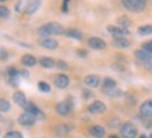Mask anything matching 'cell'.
<instances>
[{"instance_id":"6da1fadb","label":"cell","mask_w":152,"mask_h":138,"mask_svg":"<svg viewBox=\"0 0 152 138\" xmlns=\"http://www.w3.org/2000/svg\"><path fill=\"white\" fill-rule=\"evenodd\" d=\"M64 32V28L59 23H48L39 28V35L42 38H50V35H61Z\"/></svg>"},{"instance_id":"7a4b0ae2","label":"cell","mask_w":152,"mask_h":138,"mask_svg":"<svg viewBox=\"0 0 152 138\" xmlns=\"http://www.w3.org/2000/svg\"><path fill=\"white\" fill-rule=\"evenodd\" d=\"M121 4L131 13H141L147 6V0H121Z\"/></svg>"},{"instance_id":"3957f363","label":"cell","mask_w":152,"mask_h":138,"mask_svg":"<svg viewBox=\"0 0 152 138\" xmlns=\"http://www.w3.org/2000/svg\"><path fill=\"white\" fill-rule=\"evenodd\" d=\"M137 127L133 123H124L120 126V134L123 138H135L137 137Z\"/></svg>"},{"instance_id":"277c9868","label":"cell","mask_w":152,"mask_h":138,"mask_svg":"<svg viewBox=\"0 0 152 138\" xmlns=\"http://www.w3.org/2000/svg\"><path fill=\"white\" fill-rule=\"evenodd\" d=\"M39 6H41V0H28L27 4L24 6V13L28 14V15H31V14L37 13V10L39 9Z\"/></svg>"},{"instance_id":"5b68a950","label":"cell","mask_w":152,"mask_h":138,"mask_svg":"<svg viewBox=\"0 0 152 138\" xmlns=\"http://www.w3.org/2000/svg\"><path fill=\"white\" fill-rule=\"evenodd\" d=\"M24 109H25V112H27V113H29V115H34L35 117H37V119H39V120H42L43 117H45V115H43V113H42V112L38 109L37 105H34L32 102H28L27 106H25Z\"/></svg>"},{"instance_id":"8992f818","label":"cell","mask_w":152,"mask_h":138,"mask_svg":"<svg viewBox=\"0 0 152 138\" xmlns=\"http://www.w3.org/2000/svg\"><path fill=\"white\" fill-rule=\"evenodd\" d=\"M35 121H37V117L34 115H29V113H23V115H20L18 117V123L21 126H32L35 124Z\"/></svg>"},{"instance_id":"52a82bcc","label":"cell","mask_w":152,"mask_h":138,"mask_svg":"<svg viewBox=\"0 0 152 138\" xmlns=\"http://www.w3.org/2000/svg\"><path fill=\"white\" fill-rule=\"evenodd\" d=\"M88 110L91 112V113H94V115H101V113H103L106 110V105L101 101H95L94 103L89 105Z\"/></svg>"},{"instance_id":"ba28073f","label":"cell","mask_w":152,"mask_h":138,"mask_svg":"<svg viewBox=\"0 0 152 138\" xmlns=\"http://www.w3.org/2000/svg\"><path fill=\"white\" fill-rule=\"evenodd\" d=\"M140 115L142 117H152V99L145 101L140 106Z\"/></svg>"},{"instance_id":"9c48e42d","label":"cell","mask_w":152,"mask_h":138,"mask_svg":"<svg viewBox=\"0 0 152 138\" xmlns=\"http://www.w3.org/2000/svg\"><path fill=\"white\" fill-rule=\"evenodd\" d=\"M107 31L115 38H121V37H127V35H129V29H124V28H121V27L109 25V27H107Z\"/></svg>"},{"instance_id":"30bf717a","label":"cell","mask_w":152,"mask_h":138,"mask_svg":"<svg viewBox=\"0 0 152 138\" xmlns=\"http://www.w3.org/2000/svg\"><path fill=\"white\" fill-rule=\"evenodd\" d=\"M70 84V80L66 74H59L57 77H55V85L60 89H64L67 88V85Z\"/></svg>"},{"instance_id":"8fae6325","label":"cell","mask_w":152,"mask_h":138,"mask_svg":"<svg viewBox=\"0 0 152 138\" xmlns=\"http://www.w3.org/2000/svg\"><path fill=\"white\" fill-rule=\"evenodd\" d=\"M84 83L89 88H96V87H99V84H101V78H99L98 75H95V74H89V75H87V77L84 78Z\"/></svg>"},{"instance_id":"7c38bea8","label":"cell","mask_w":152,"mask_h":138,"mask_svg":"<svg viewBox=\"0 0 152 138\" xmlns=\"http://www.w3.org/2000/svg\"><path fill=\"white\" fill-rule=\"evenodd\" d=\"M88 45L91 46L92 49H105L106 47L105 41H102L101 38H96V37L89 38V39H88Z\"/></svg>"},{"instance_id":"4fadbf2b","label":"cell","mask_w":152,"mask_h":138,"mask_svg":"<svg viewBox=\"0 0 152 138\" xmlns=\"http://www.w3.org/2000/svg\"><path fill=\"white\" fill-rule=\"evenodd\" d=\"M135 57H137L140 61H142L144 64H147L148 61H151V60H152V55H151V53H148L147 50H144V49L135 50Z\"/></svg>"},{"instance_id":"5bb4252c","label":"cell","mask_w":152,"mask_h":138,"mask_svg":"<svg viewBox=\"0 0 152 138\" xmlns=\"http://www.w3.org/2000/svg\"><path fill=\"white\" fill-rule=\"evenodd\" d=\"M13 99H14V102H15L18 106H21V107H25V106H27V103H28L27 98H25V95H24V92H21V91L14 92Z\"/></svg>"},{"instance_id":"9a60e30c","label":"cell","mask_w":152,"mask_h":138,"mask_svg":"<svg viewBox=\"0 0 152 138\" xmlns=\"http://www.w3.org/2000/svg\"><path fill=\"white\" fill-rule=\"evenodd\" d=\"M56 112L61 116L69 115L70 112H71V105H70L69 102H61V103H59V105L56 106Z\"/></svg>"},{"instance_id":"2e32d148","label":"cell","mask_w":152,"mask_h":138,"mask_svg":"<svg viewBox=\"0 0 152 138\" xmlns=\"http://www.w3.org/2000/svg\"><path fill=\"white\" fill-rule=\"evenodd\" d=\"M39 43H41V46L46 47V49H56L57 47V41H55L53 38H42Z\"/></svg>"},{"instance_id":"e0dca14e","label":"cell","mask_w":152,"mask_h":138,"mask_svg":"<svg viewBox=\"0 0 152 138\" xmlns=\"http://www.w3.org/2000/svg\"><path fill=\"white\" fill-rule=\"evenodd\" d=\"M89 134L95 138H102V137H105V129L102 126H92L89 129Z\"/></svg>"},{"instance_id":"ac0fdd59","label":"cell","mask_w":152,"mask_h":138,"mask_svg":"<svg viewBox=\"0 0 152 138\" xmlns=\"http://www.w3.org/2000/svg\"><path fill=\"white\" fill-rule=\"evenodd\" d=\"M113 45L117 46V47H121V49H124V47H129V46H130V41H129V39H127L126 37L115 38V39H113Z\"/></svg>"},{"instance_id":"d6986e66","label":"cell","mask_w":152,"mask_h":138,"mask_svg":"<svg viewBox=\"0 0 152 138\" xmlns=\"http://www.w3.org/2000/svg\"><path fill=\"white\" fill-rule=\"evenodd\" d=\"M39 64L43 67V69H52V67H55L56 66V61L52 57H42L39 60Z\"/></svg>"},{"instance_id":"ffe728a7","label":"cell","mask_w":152,"mask_h":138,"mask_svg":"<svg viewBox=\"0 0 152 138\" xmlns=\"http://www.w3.org/2000/svg\"><path fill=\"white\" fill-rule=\"evenodd\" d=\"M21 61H23V64L27 66V67H31V66L37 64V59H35L32 55H24L23 57H21Z\"/></svg>"},{"instance_id":"44dd1931","label":"cell","mask_w":152,"mask_h":138,"mask_svg":"<svg viewBox=\"0 0 152 138\" xmlns=\"http://www.w3.org/2000/svg\"><path fill=\"white\" fill-rule=\"evenodd\" d=\"M69 131H70V127L67 124H60L59 127L55 129V134L57 137H63L66 134H69Z\"/></svg>"},{"instance_id":"7402d4cb","label":"cell","mask_w":152,"mask_h":138,"mask_svg":"<svg viewBox=\"0 0 152 138\" xmlns=\"http://www.w3.org/2000/svg\"><path fill=\"white\" fill-rule=\"evenodd\" d=\"M64 34L67 37L75 38V39H81V38H83V34L80 32V29H75V28H70V29H67Z\"/></svg>"},{"instance_id":"603a6c76","label":"cell","mask_w":152,"mask_h":138,"mask_svg":"<svg viewBox=\"0 0 152 138\" xmlns=\"http://www.w3.org/2000/svg\"><path fill=\"white\" fill-rule=\"evenodd\" d=\"M116 81L112 78H105L103 80V88H105L106 91H112V89H116Z\"/></svg>"},{"instance_id":"cb8c5ba5","label":"cell","mask_w":152,"mask_h":138,"mask_svg":"<svg viewBox=\"0 0 152 138\" xmlns=\"http://www.w3.org/2000/svg\"><path fill=\"white\" fill-rule=\"evenodd\" d=\"M10 102L7 101V99H4V98H1L0 99V112L1 113H4V112H9L10 110Z\"/></svg>"},{"instance_id":"d4e9b609","label":"cell","mask_w":152,"mask_h":138,"mask_svg":"<svg viewBox=\"0 0 152 138\" xmlns=\"http://www.w3.org/2000/svg\"><path fill=\"white\" fill-rule=\"evenodd\" d=\"M140 35H151L152 34V25H142L138 28Z\"/></svg>"},{"instance_id":"484cf974","label":"cell","mask_w":152,"mask_h":138,"mask_svg":"<svg viewBox=\"0 0 152 138\" xmlns=\"http://www.w3.org/2000/svg\"><path fill=\"white\" fill-rule=\"evenodd\" d=\"M119 24L121 25V28H124V29H127V28L131 25V21H130L127 17H120L119 18Z\"/></svg>"},{"instance_id":"4316f807","label":"cell","mask_w":152,"mask_h":138,"mask_svg":"<svg viewBox=\"0 0 152 138\" xmlns=\"http://www.w3.org/2000/svg\"><path fill=\"white\" fill-rule=\"evenodd\" d=\"M38 88H39L42 92H50V87H49V84L45 83V81H39V83H38Z\"/></svg>"},{"instance_id":"83f0119b","label":"cell","mask_w":152,"mask_h":138,"mask_svg":"<svg viewBox=\"0 0 152 138\" xmlns=\"http://www.w3.org/2000/svg\"><path fill=\"white\" fill-rule=\"evenodd\" d=\"M3 138H23V134L18 133V131H9V133L4 134Z\"/></svg>"},{"instance_id":"f1b7e54d","label":"cell","mask_w":152,"mask_h":138,"mask_svg":"<svg viewBox=\"0 0 152 138\" xmlns=\"http://www.w3.org/2000/svg\"><path fill=\"white\" fill-rule=\"evenodd\" d=\"M10 15V11L7 7H4V6H0V18H7Z\"/></svg>"},{"instance_id":"f546056e","label":"cell","mask_w":152,"mask_h":138,"mask_svg":"<svg viewBox=\"0 0 152 138\" xmlns=\"http://www.w3.org/2000/svg\"><path fill=\"white\" fill-rule=\"evenodd\" d=\"M142 49H144V50H147L148 53H151V55H152V41L144 42V43H142Z\"/></svg>"},{"instance_id":"4dcf8cb0","label":"cell","mask_w":152,"mask_h":138,"mask_svg":"<svg viewBox=\"0 0 152 138\" xmlns=\"http://www.w3.org/2000/svg\"><path fill=\"white\" fill-rule=\"evenodd\" d=\"M9 75H10V78H15V77H18L20 75V71L17 69H14V67H10L9 69Z\"/></svg>"},{"instance_id":"1f68e13d","label":"cell","mask_w":152,"mask_h":138,"mask_svg":"<svg viewBox=\"0 0 152 138\" xmlns=\"http://www.w3.org/2000/svg\"><path fill=\"white\" fill-rule=\"evenodd\" d=\"M7 59V50L4 47H0V60H6Z\"/></svg>"},{"instance_id":"d6a6232c","label":"cell","mask_w":152,"mask_h":138,"mask_svg":"<svg viewBox=\"0 0 152 138\" xmlns=\"http://www.w3.org/2000/svg\"><path fill=\"white\" fill-rule=\"evenodd\" d=\"M56 66H57L59 69H61V70H66V69H67V64H66V61H63V60H59V61L56 63Z\"/></svg>"},{"instance_id":"836d02e7","label":"cell","mask_w":152,"mask_h":138,"mask_svg":"<svg viewBox=\"0 0 152 138\" xmlns=\"http://www.w3.org/2000/svg\"><path fill=\"white\" fill-rule=\"evenodd\" d=\"M83 95H84V98H85V99H89L91 96H94L92 92L88 91V89H84V91H83Z\"/></svg>"},{"instance_id":"e575fe53","label":"cell","mask_w":152,"mask_h":138,"mask_svg":"<svg viewBox=\"0 0 152 138\" xmlns=\"http://www.w3.org/2000/svg\"><path fill=\"white\" fill-rule=\"evenodd\" d=\"M145 67H147V70L152 74V60H151V61H148L147 64H145Z\"/></svg>"},{"instance_id":"d590c367","label":"cell","mask_w":152,"mask_h":138,"mask_svg":"<svg viewBox=\"0 0 152 138\" xmlns=\"http://www.w3.org/2000/svg\"><path fill=\"white\" fill-rule=\"evenodd\" d=\"M20 75H21V77H24V78H27V77H28V71L23 70V71H20Z\"/></svg>"},{"instance_id":"8d00e7d4","label":"cell","mask_w":152,"mask_h":138,"mask_svg":"<svg viewBox=\"0 0 152 138\" xmlns=\"http://www.w3.org/2000/svg\"><path fill=\"white\" fill-rule=\"evenodd\" d=\"M77 53H78V56H83V57H85V56H87V52L83 50V49H81V50H77Z\"/></svg>"},{"instance_id":"74e56055","label":"cell","mask_w":152,"mask_h":138,"mask_svg":"<svg viewBox=\"0 0 152 138\" xmlns=\"http://www.w3.org/2000/svg\"><path fill=\"white\" fill-rule=\"evenodd\" d=\"M67 3H69V0H64V4H63V11H67Z\"/></svg>"},{"instance_id":"f35d334b","label":"cell","mask_w":152,"mask_h":138,"mask_svg":"<svg viewBox=\"0 0 152 138\" xmlns=\"http://www.w3.org/2000/svg\"><path fill=\"white\" fill-rule=\"evenodd\" d=\"M107 138H120V137H117V135H115V134H112V135H109Z\"/></svg>"},{"instance_id":"ab89813d","label":"cell","mask_w":152,"mask_h":138,"mask_svg":"<svg viewBox=\"0 0 152 138\" xmlns=\"http://www.w3.org/2000/svg\"><path fill=\"white\" fill-rule=\"evenodd\" d=\"M140 138H148V137H147V135H145V134H142V135H141V137H140Z\"/></svg>"},{"instance_id":"60d3db41","label":"cell","mask_w":152,"mask_h":138,"mask_svg":"<svg viewBox=\"0 0 152 138\" xmlns=\"http://www.w3.org/2000/svg\"><path fill=\"white\" fill-rule=\"evenodd\" d=\"M148 126H152V121H151V123H149V124H148Z\"/></svg>"},{"instance_id":"b9f144b4","label":"cell","mask_w":152,"mask_h":138,"mask_svg":"<svg viewBox=\"0 0 152 138\" xmlns=\"http://www.w3.org/2000/svg\"><path fill=\"white\" fill-rule=\"evenodd\" d=\"M149 138H152V134H151V135H149Z\"/></svg>"},{"instance_id":"7bdbcfd3","label":"cell","mask_w":152,"mask_h":138,"mask_svg":"<svg viewBox=\"0 0 152 138\" xmlns=\"http://www.w3.org/2000/svg\"><path fill=\"white\" fill-rule=\"evenodd\" d=\"M0 1H4V0H0Z\"/></svg>"}]
</instances>
